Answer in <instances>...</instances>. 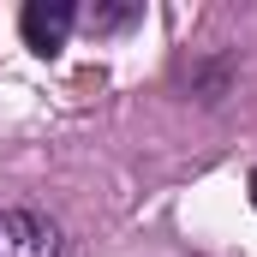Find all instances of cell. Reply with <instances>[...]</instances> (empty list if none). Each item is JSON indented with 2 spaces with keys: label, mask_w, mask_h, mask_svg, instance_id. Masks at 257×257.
I'll return each mask as SVG.
<instances>
[{
  "label": "cell",
  "mask_w": 257,
  "mask_h": 257,
  "mask_svg": "<svg viewBox=\"0 0 257 257\" xmlns=\"http://www.w3.org/2000/svg\"><path fill=\"white\" fill-rule=\"evenodd\" d=\"M66 239L42 209H0V257H60Z\"/></svg>",
  "instance_id": "cell-2"
},
{
  "label": "cell",
  "mask_w": 257,
  "mask_h": 257,
  "mask_svg": "<svg viewBox=\"0 0 257 257\" xmlns=\"http://www.w3.org/2000/svg\"><path fill=\"white\" fill-rule=\"evenodd\" d=\"M78 24H84L90 36H120L132 24H144V6H138V0H120V6H102V0H96V6L78 12Z\"/></svg>",
  "instance_id": "cell-3"
},
{
  "label": "cell",
  "mask_w": 257,
  "mask_h": 257,
  "mask_svg": "<svg viewBox=\"0 0 257 257\" xmlns=\"http://www.w3.org/2000/svg\"><path fill=\"white\" fill-rule=\"evenodd\" d=\"M251 209H257V168H251Z\"/></svg>",
  "instance_id": "cell-4"
},
{
  "label": "cell",
  "mask_w": 257,
  "mask_h": 257,
  "mask_svg": "<svg viewBox=\"0 0 257 257\" xmlns=\"http://www.w3.org/2000/svg\"><path fill=\"white\" fill-rule=\"evenodd\" d=\"M72 30H78V6H72V0H24V12H18V36H24V48L42 54V60L60 54Z\"/></svg>",
  "instance_id": "cell-1"
}]
</instances>
